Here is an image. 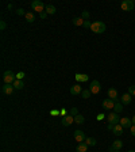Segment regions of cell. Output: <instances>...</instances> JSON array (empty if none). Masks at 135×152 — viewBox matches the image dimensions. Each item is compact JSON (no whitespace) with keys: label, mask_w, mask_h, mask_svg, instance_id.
<instances>
[{"label":"cell","mask_w":135,"mask_h":152,"mask_svg":"<svg viewBox=\"0 0 135 152\" xmlns=\"http://www.w3.org/2000/svg\"><path fill=\"white\" fill-rule=\"evenodd\" d=\"M23 78H25V72H19V74L16 75V79H19V80H22Z\"/></svg>","instance_id":"1f68e13d"},{"label":"cell","mask_w":135,"mask_h":152,"mask_svg":"<svg viewBox=\"0 0 135 152\" xmlns=\"http://www.w3.org/2000/svg\"><path fill=\"white\" fill-rule=\"evenodd\" d=\"M123 129H124V128L120 124H116L114 126V129H112V133L116 134V136H122V134H123Z\"/></svg>","instance_id":"2e32d148"},{"label":"cell","mask_w":135,"mask_h":152,"mask_svg":"<svg viewBox=\"0 0 135 152\" xmlns=\"http://www.w3.org/2000/svg\"><path fill=\"white\" fill-rule=\"evenodd\" d=\"M130 132H131V134H132V136H134V137H135V125H132V126L130 128Z\"/></svg>","instance_id":"836d02e7"},{"label":"cell","mask_w":135,"mask_h":152,"mask_svg":"<svg viewBox=\"0 0 135 152\" xmlns=\"http://www.w3.org/2000/svg\"><path fill=\"white\" fill-rule=\"evenodd\" d=\"M12 86L15 87V90H22L23 87H25V84H23V81L19 80V79H16V80L12 83Z\"/></svg>","instance_id":"d6986e66"},{"label":"cell","mask_w":135,"mask_h":152,"mask_svg":"<svg viewBox=\"0 0 135 152\" xmlns=\"http://www.w3.org/2000/svg\"><path fill=\"white\" fill-rule=\"evenodd\" d=\"M75 140L76 141L80 144V143H85V140H86V137H85V134H84V132L82 131H80V129H77V131H75Z\"/></svg>","instance_id":"52a82bcc"},{"label":"cell","mask_w":135,"mask_h":152,"mask_svg":"<svg viewBox=\"0 0 135 152\" xmlns=\"http://www.w3.org/2000/svg\"><path fill=\"white\" fill-rule=\"evenodd\" d=\"M6 27H7V25H6V22L1 21V22H0V29H1V30H6Z\"/></svg>","instance_id":"d6a6232c"},{"label":"cell","mask_w":135,"mask_h":152,"mask_svg":"<svg viewBox=\"0 0 135 152\" xmlns=\"http://www.w3.org/2000/svg\"><path fill=\"white\" fill-rule=\"evenodd\" d=\"M73 25L75 26H84V19L82 18H75L73 19Z\"/></svg>","instance_id":"d4e9b609"},{"label":"cell","mask_w":135,"mask_h":152,"mask_svg":"<svg viewBox=\"0 0 135 152\" xmlns=\"http://www.w3.org/2000/svg\"><path fill=\"white\" fill-rule=\"evenodd\" d=\"M123 148V141L122 140H116V141L112 143V145L110 147V152H114V151H120Z\"/></svg>","instance_id":"ba28073f"},{"label":"cell","mask_w":135,"mask_h":152,"mask_svg":"<svg viewBox=\"0 0 135 152\" xmlns=\"http://www.w3.org/2000/svg\"><path fill=\"white\" fill-rule=\"evenodd\" d=\"M91 26H92V23L89 21H84V27H86V29H91Z\"/></svg>","instance_id":"4dcf8cb0"},{"label":"cell","mask_w":135,"mask_h":152,"mask_svg":"<svg viewBox=\"0 0 135 152\" xmlns=\"http://www.w3.org/2000/svg\"><path fill=\"white\" fill-rule=\"evenodd\" d=\"M103 107L105 110H112L115 107V102L112 101V99H110V98L104 99V101H103Z\"/></svg>","instance_id":"30bf717a"},{"label":"cell","mask_w":135,"mask_h":152,"mask_svg":"<svg viewBox=\"0 0 135 152\" xmlns=\"http://www.w3.org/2000/svg\"><path fill=\"white\" fill-rule=\"evenodd\" d=\"M85 144L88 145V147H92V145H96V140L93 137H86L85 140Z\"/></svg>","instance_id":"cb8c5ba5"},{"label":"cell","mask_w":135,"mask_h":152,"mask_svg":"<svg viewBox=\"0 0 135 152\" xmlns=\"http://www.w3.org/2000/svg\"><path fill=\"white\" fill-rule=\"evenodd\" d=\"M128 94L131 96H135V86H130L128 87Z\"/></svg>","instance_id":"f1b7e54d"},{"label":"cell","mask_w":135,"mask_h":152,"mask_svg":"<svg viewBox=\"0 0 135 152\" xmlns=\"http://www.w3.org/2000/svg\"><path fill=\"white\" fill-rule=\"evenodd\" d=\"M91 95H92V92L89 91V90H84V91L81 92V96H82L84 99H88Z\"/></svg>","instance_id":"484cf974"},{"label":"cell","mask_w":135,"mask_h":152,"mask_svg":"<svg viewBox=\"0 0 135 152\" xmlns=\"http://www.w3.org/2000/svg\"><path fill=\"white\" fill-rule=\"evenodd\" d=\"M73 121H75V117H72V116H65V117H62V120H61V122H62V125L64 126H69V125H72L73 124Z\"/></svg>","instance_id":"8fae6325"},{"label":"cell","mask_w":135,"mask_h":152,"mask_svg":"<svg viewBox=\"0 0 135 152\" xmlns=\"http://www.w3.org/2000/svg\"><path fill=\"white\" fill-rule=\"evenodd\" d=\"M84 121H85V118H84V116H81V114H77V116L75 117V122L78 125L84 124Z\"/></svg>","instance_id":"603a6c76"},{"label":"cell","mask_w":135,"mask_h":152,"mask_svg":"<svg viewBox=\"0 0 135 152\" xmlns=\"http://www.w3.org/2000/svg\"><path fill=\"white\" fill-rule=\"evenodd\" d=\"M135 7V3L132 0H124V1H122L120 4V8L123 11H132Z\"/></svg>","instance_id":"277c9868"},{"label":"cell","mask_w":135,"mask_h":152,"mask_svg":"<svg viewBox=\"0 0 135 152\" xmlns=\"http://www.w3.org/2000/svg\"><path fill=\"white\" fill-rule=\"evenodd\" d=\"M15 87L12 84H4L3 87H1V92H3L4 95H11L12 92H14Z\"/></svg>","instance_id":"9c48e42d"},{"label":"cell","mask_w":135,"mask_h":152,"mask_svg":"<svg viewBox=\"0 0 135 152\" xmlns=\"http://www.w3.org/2000/svg\"><path fill=\"white\" fill-rule=\"evenodd\" d=\"M78 114V110L76 109V107H73V109H70L69 110V116H72V117H76Z\"/></svg>","instance_id":"4316f807"},{"label":"cell","mask_w":135,"mask_h":152,"mask_svg":"<svg viewBox=\"0 0 135 152\" xmlns=\"http://www.w3.org/2000/svg\"><path fill=\"white\" fill-rule=\"evenodd\" d=\"M100 90H101V87H100V83L97 80H92L91 81V84H89V91L92 92V94H99Z\"/></svg>","instance_id":"5b68a950"},{"label":"cell","mask_w":135,"mask_h":152,"mask_svg":"<svg viewBox=\"0 0 135 152\" xmlns=\"http://www.w3.org/2000/svg\"><path fill=\"white\" fill-rule=\"evenodd\" d=\"M81 92H82V87L80 84H75L73 87H70V94L72 95H81Z\"/></svg>","instance_id":"4fadbf2b"},{"label":"cell","mask_w":135,"mask_h":152,"mask_svg":"<svg viewBox=\"0 0 135 152\" xmlns=\"http://www.w3.org/2000/svg\"><path fill=\"white\" fill-rule=\"evenodd\" d=\"M114 111L117 114H120L123 111V105L120 102H115V107H114Z\"/></svg>","instance_id":"7402d4cb"},{"label":"cell","mask_w":135,"mask_h":152,"mask_svg":"<svg viewBox=\"0 0 135 152\" xmlns=\"http://www.w3.org/2000/svg\"><path fill=\"white\" fill-rule=\"evenodd\" d=\"M103 118H104V114H99V116H97V120L99 121H101Z\"/></svg>","instance_id":"d590c367"},{"label":"cell","mask_w":135,"mask_h":152,"mask_svg":"<svg viewBox=\"0 0 135 152\" xmlns=\"http://www.w3.org/2000/svg\"><path fill=\"white\" fill-rule=\"evenodd\" d=\"M46 16H47V14H46V12H42V14H41V18H42V19H45V18H46Z\"/></svg>","instance_id":"8d00e7d4"},{"label":"cell","mask_w":135,"mask_h":152,"mask_svg":"<svg viewBox=\"0 0 135 152\" xmlns=\"http://www.w3.org/2000/svg\"><path fill=\"white\" fill-rule=\"evenodd\" d=\"M127 152H135V151H134V149H131V151H127Z\"/></svg>","instance_id":"f35d334b"},{"label":"cell","mask_w":135,"mask_h":152,"mask_svg":"<svg viewBox=\"0 0 135 152\" xmlns=\"http://www.w3.org/2000/svg\"><path fill=\"white\" fill-rule=\"evenodd\" d=\"M114 152H120V151H114Z\"/></svg>","instance_id":"ab89813d"},{"label":"cell","mask_w":135,"mask_h":152,"mask_svg":"<svg viewBox=\"0 0 135 152\" xmlns=\"http://www.w3.org/2000/svg\"><path fill=\"white\" fill-rule=\"evenodd\" d=\"M31 8L34 11H37V12H39V14H42L45 11V8H46V6L41 0H34V1H31Z\"/></svg>","instance_id":"3957f363"},{"label":"cell","mask_w":135,"mask_h":152,"mask_svg":"<svg viewBox=\"0 0 135 152\" xmlns=\"http://www.w3.org/2000/svg\"><path fill=\"white\" fill-rule=\"evenodd\" d=\"M3 80H4V84H12L16 80V75L12 71H6L3 74Z\"/></svg>","instance_id":"7a4b0ae2"},{"label":"cell","mask_w":135,"mask_h":152,"mask_svg":"<svg viewBox=\"0 0 135 152\" xmlns=\"http://www.w3.org/2000/svg\"><path fill=\"white\" fill-rule=\"evenodd\" d=\"M16 12V15H26V12H25V10L23 8H18V10L15 11Z\"/></svg>","instance_id":"f546056e"},{"label":"cell","mask_w":135,"mask_h":152,"mask_svg":"<svg viewBox=\"0 0 135 152\" xmlns=\"http://www.w3.org/2000/svg\"><path fill=\"white\" fill-rule=\"evenodd\" d=\"M107 118H108V122L112 124V125H116V124L120 122V117H119V114H117V113H115V111H112V113L108 114Z\"/></svg>","instance_id":"8992f818"},{"label":"cell","mask_w":135,"mask_h":152,"mask_svg":"<svg viewBox=\"0 0 135 152\" xmlns=\"http://www.w3.org/2000/svg\"><path fill=\"white\" fill-rule=\"evenodd\" d=\"M76 80L80 83V81H88L89 80V76L88 75H82V74H76Z\"/></svg>","instance_id":"e0dca14e"},{"label":"cell","mask_w":135,"mask_h":152,"mask_svg":"<svg viewBox=\"0 0 135 152\" xmlns=\"http://www.w3.org/2000/svg\"><path fill=\"white\" fill-rule=\"evenodd\" d=\"M25 18H26V21L29 22V23H32V22L35 21V15L32 14V12H26Z\"/></svg>","instance_id":"44dd1931"},{"label":"cell","mask_w":135,"mask_h":152,"mask_svg":"<svg viewBox=\"0 0 135 152\" xmlns=\"http://www.w3.org/2000/svg\"><path fill=\"white\" fill-rule=\"evenodd\" d=\"M91 30H92L95 34H101V33L105 31V23L101 21H96L92 22V26H91Z\"/></svg>","instance_id":"6da1fadb"},{"label":"cell","mask_w":135,"mask_h":152,"mask_svg":"<svg viewBox=\"0 0 135 152\" xmlns=\"http://www.w3.org/2000/svg\"><path fill=\"white\" fill-rule=\"evenodd\" d=\"M131 101H132V96L130 95L128 92L123 94V95H122V98H120V103H122V105H130V103H131Z\"/></svg>","instance_id":"5bb4252c"},{"label":"cell","mask_w":135,"mask_h":152,"mask_svg":"<svg viewBox=\"0 0 135 152\" xmlns=\"http://www.w3.org/2000/svg\"><path fill=\"white\" fill-rule=\"evenodd\" d=\"M108 98L112 99L114 102H119V98H117V91H116V88H110V90H108Z\"/></svg>","instance_id":"9a60e30c"},{"label":"cell","mask_w":135,"mask_h":152,"mask_svg":"<svg viewBox=\"0 0 135 152\" xmlns=\"http://www.w3.org/2000/svg\"><path fill=\"white\" fill-rule=\"evenodd\" d=\"M45 11H46V14H56V7H54L53 4H46V8H45Z\"/></svg>","instance_id":"ffe728a7"},{"label":"cell","mask_w":135,"mask_h":152,"mask_svg":"<svg viewBox=\"0 0 135 152\" xmlns=\"http://www.w3.org/2000/svg\"><path fill=\"white\" fill-rule=\"evenodd\" d=\"M89 16H91V14H89L88 11H82V15H81V18L84 19V21H88Z\"/></svg>","instance_id":"83f0119b"},{"label":"cell","mask_w":135,"mask_h":152,"mask_svg":"<svg viewBox=\"0 0 135 152\" xmlns=\"http://www.w3.org/2000/svg\"><path fill=\"white\" fill-rule=\"evenodd\" d=\"M114 126H115V125H112V124H108V126H107V129H108V131H112V129H114Z\"/></svg>","instance_id":"e575fe53"},{"label":"cell","mask_w":135,"mask_h":152,"mask_svg":"<svg viewBox=\"0 0 135 152\" xmlns=\"http://www.w3.org/2000/svg\"><path fill=\"white\" fill-rule=\"evenodd\" d=\"M76 151H77V152H86V151H88V145H86L85 143H80V144L77 145Z\"/></svg>","instance_id":"ac0fdd59"},{"label":"cell","mask_w":135,"mask_h":152,"mask_svg":"<svg viewBox=\"0 0 135 152\" xmlns=\"http://www.w3.org/2000/svg\"><path fill=\"white\" fill-rule=\"evenodd\" d=\"M131 121H132V125H135V116L131 118Z\"/></svg>","instance_id":"74e56055"},{"label":"cell","mask_w":135,"mask_h":152,"mask_svg":"<svg viewBox=\"0 0 135 152\" xmlns=\"http://www.w3.org/2000/svg\"><path fill=\"white\" fill-rule=\"evenodd\" d=\"M119 124L122 125L123 128H130L132 126V121H131V118H127V117H123V118H120V122Z\"/></svg>","instance_id":"7c38bea8"}]
</instances>
